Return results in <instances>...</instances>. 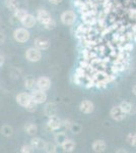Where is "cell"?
<instances>
[{
	"instance_id": "cell-1",
	"label": "cell",
	"mask_w": 136,
	"mask_h": 153,
	"mask_svg": "<svg viewBox=\"0 0 136 153\" xmlns=\"http://www.w3.org/2000/svg\"><path fill=\"white\" fill-rule=\"evenodd\" d=\"M29 32L26 30V28H18L13 32V38L14 40L18 43H24V42L29 41Z\"/></svg>"
},
{
	"instance_id": "cell-2",
	"label": "cell",
	"mask_w": 136,
	"mask_h": 153,
	"mask_svg": "<svg viewBox=\"0 0 136 153\" xmlns=\"http://www.w3.org/2000/svg\"><path fill=\"white\" fill-rule=\"evenodd\" d=\"M110 115L116 122H122L126 118V112L121 108L120 105L113 106L110 110Z\"/></svg>"
},
{
	"instance_id": "cell-3",
	"label": "cell",
	"mask_w": 136,
	"mask_h": 153,
	"mask_svg": "<svg viewBox=\"0 0 136 153\" xmlns=\"http://www.w3.org/2000/svg\"><path fill=\"white\" fill-rule=\"evenodd\" d=\"M26 57L29 61H31V62H38L42 57L41 50L37 47L29 48L26 52Z\"/></svg>"
},
{
	"instance_id": "cell-4",
	"label": "cell",
	"mask_w": 136,
	"mask_h": 153,
	"mask_svg": "<svg viewBox=\"0 0 136 153\" xmlns=\"http://www.w3.org/2000/svg\"><path fill=\"white\" fill-rule=\"evenodd\" d=\"M76 21V14L74 11L71 10H67L64 11L62 14H61V22L66 25V26H71L75 23Z\"/></svg>"
},
{
	"instance_id": "cell-5",
	"label": "cell",
	"mask_w": 136,
	"mask_h": 153,
	"mask_svg": "<svg viewBox=\"0 0 136 153\" xmlns=\"http://www.w3.org/2000/svg\"><path fill=\"white\" fill-rule=\"evenodd\" d=\"M37 19H38L42 25L45 26V25H47L48 23H50L53 19L51 18V14L47 10H45V9H39L38 12H37Z\"/></svg>"
},
{
	"instance_id": "cell-6",
	"label": "cell",
	"mask_w": 136,
	"mask_h": 153,
	"mask_svg": "<svg viewBox=\"0 0 136 153\" xmlns=\"http://www.w3.org/2000/svg\"><path fill=\"white\" fill-rule=\"evenodd\" d=\"M32 98H33V100L36 101L38 104H42V103L46 102L47 95H46L45 91L39 89V90H34L33 92H32Z\"/></svg>"
},
{
	"instance_id": "cell-7",
	"label": "cell",
	"mask_w": 136,
	"mask_h": 153,
	"mask_svg": "<svg viewBox=\"0 0 136 153\" xmlns=\"http://www.w3.org/2000/svg\"><path fill=\"white\" fill-rule=\"evenodd\" d=\"M32 100H33V98H32V94L29 95V93H26V92L19 93V94L16 96L17 103H18L21 106H24V107H26Z\"/></svg>"
},
{
	"instance_id": "cell-8",
	"label": "cell",
	"mask_w": 136,
	"mask_h": 153,
	"mask_svg": "<svg viewBox=\"0 0 136 153\" xmlns=\"http://www.w3.org/2000/svg\"><path fill=\"white\" fill-rule=\"evenodd\" d=\"M79 109L81 112L85 113V114H90L95 110V105L90 100H83L79 105Z\"/></svg>"
},
{
	"instance_id": "cell-9",
	"label": "cell",
	"mask_w": 136,
	"mask_h": 153,
	"mask_svg": "<svg viewBox=\"0 0 136 153\" xmlns=\"http://www.w3.org/2000/svg\"><path fill=\"white\" fill-rule=\"evenodd\" d=\"M35 46L37 48H39L40 50H46L50 46V41L48 40L45 37H38L35 39Z\"/></svg>"
},
{
	"instance_id": "cell-10",
	"label": "cell",
	"mask_w": 136,
	"mask_h": 153,
	"mask_svg": "<svg viewBox=\"0 0 136 153\" xmlns=\"http://www.w3.org/2000/svg\"><path fill=\"white\" fill-rule=\"evenodd\" d=\"M37 87L43 91L49 90L51 87V80L48 76H41L37 80Z\"/></svg>"
},
{
	"instance_id": "cell-11",
	"label": "cell",
	"mask_w": 136,
	"mask_h": 153,
	"mask_svg": "<svg viewBox=\"0 0 136 153\" xmlns=\"http://www.w3.org/2000/svg\"><path fill=\"white\" fill-rule=\"evenodd\" d=\"M120 106L126 112V114H135L136 113V106L133 103H130L128 101H123L120 103Z\"/></svg>"
},
{
	"instance_id": "cell-12",
	"label": "cell",
	"mask_w": 136,
	"mask_h": 153,
	"mask_svg": "<svg viewBox=\"0 0 136 153\" xmlns=\"http://www.w3.org/2000/svg\"><path fill=\"white\" fill-rule=\"evenodd\" d=\"M47 125H48V127H49V129H50V130L56 131V130H58L59 128L61 127L62 123H61L60 118H58L56 115H54V117H49V120H48V123H47Z\"/></svg>"
},
{
	"instance_id": "cell-13",
	"label": "cell",
	"mask_w": 136,
	"mask_h": 153,
	"mask_svg": "<svg viewBox=\"0 0 136 153\" xmlns=\"http://www.w3.org/2000/svg\"><path fill=\"white\" fill-rule=\"evenodd\" d=\"M44 113H45V115L48 117H51L56 115L57 106H56L55 103H53V102L47 103V104L45 105V108H44Z\"/></svg>"
},
{
	"instance_id": "cell-14",
	"label": "cell",
	"mask_w": 136,
	"mask_h": 153,
	"mask_svg": "<svg viewBox=\"0 0 136 153\" xmlns=\"http://www.w3.org/2000/svg\"><path fill=\"white\" fill-rule=\"evenodd\" d=\"M36 22H37V19L35 18L34 16H32V14H26L24 18L21 19V23L23 24L24 27H26V28H33V27L36 25Z\"/></svg>"
},
{
	"instance_id": "cell-15",
	"label": "cell",
	"mask_w": 136,
	"mask_h": 153,
	"mask_svg": "<svg viewBox=\"0 0 136 153\" xmlns=\"http://www.w3.org/2000/svg\"><path fill=\"white\" fill-rule=\"evenodd\" d=\"M91 147H93V150L95 152L101 153V152H104L106 150V148H107V144H106V142L104 141V140H96V141H93Z\"/></svg>"
},
{
	"instance_id": "cell-16",
	"label": "cell",
	"mask_w": 136,
	"mask_h": 153,
	"mask_svg": "<svg viewBox=\"0 0 136 153\" xmlns=\"http://www.w3.org/2000/svg\"><path fill=\"white\" fill-rule=\"evenodd\" d=\"M75 146H76L75 142L71 139H68V138L65 139V141L61 144V147H62L64 152H73L74 149H75Z\"/></svg>"
},
{
	"instance_id": "cell-17",
	"label": "cell",
	"mask_w": 136,
	"mask_h": 153,
	"mask_svg": "<svg viewBox=\"0 0 136 153\" xmlns=\"http://www.w3.org/2000/svg\"><path fill=\"white\" fill-rule=\"evenodd\" d=\"M31 144L33 145V147L35 149H38V150H43L45 148L46 142L44 140H42L41 138H33L31 141Z\"/></svg>"
},
{
	"instance_id": "cell-18",
	"label": "cell",
	"mask_w": 136,
	"mask_h": 153,
	"mask_svg": "<svg viewBox=\"0 0 136 153\" xmlns=\"http://www.w3.org/2000/svg\"><path fill=\"white\" fill-rule=\"evenodd\" d=\"M1 134L5 137H10V136L13 134V129L8 125H4L3 127L1 128Z\"/></svg>"
},
{
	"instance_id": "cell-19",
	"label": "cell",
	"mask_w": 136,
	"mask_h": 153,
	"mask_svg": "<svg viewBox=\"0 0 136 153\" xmlns=\"http://www.w3.org/2000/svg\"><path fill=\"white\" fill-rule=\"evenodd\" d=\"M6 6L12 11H15V10H17V9L19 8V4H18V2H17L16 0H7Z\"/></svg>"
},
{
	"instance_id": "cell-20",
	"label": "cell",
	"mask_w": 136,
	"mask_h": 153,
	"mask_svg": "<svg viewBox=\"0 0 136 153\" xmlns=\"http://www.w3.org/2000/svg\"><path fill=\"white\" fill-rule=\"evenodd\" d=\"M126 141L129 145L133 147H136V133H130L126 137Z\"/></svg>"
},
{
	"instance_id": "cell-21",
	"label": "cell",
	"mask_w": 136,
	"mask_h": 153,
	"mask_svg": "<svg viewBox=\"0 0 136 153\" xmlns=\"http://www.w3.org/2000/svg\"><path fill=\"white\" fill-rule=\"evenodd\" d=\"M26 131L29 135L34 136L37 134V132H38V128H37V125H35V124H29L26 127Z\"/></svg>"
},
{
	"instance_id": "cell-22",
	"label": "cell",
	"mask_w": 136,
	"mask_h": 153,
	"mask_svg": "<svg viewBox=\"0 0 136 153\" xmlns=\"http://www.w3.org/2000/svg\"><path fill=\"white\" fill-rule=\"evenodd\" d=\"M26 14H28V12H26V9H23V8H18L17 10L14 11V16H15L17 19H19V21H21Z\"/></svg>"
},
{
	"instance_id": "cell-23",
	"label": "cell",
	"mask_w": 136,
	"mask_h": 153,
	"mask_svg": "<svg viewBox=\"0 0 136 153\" xmlns=\"http://www.w3.org/2000/svg\"><path fill=\"white\" fill-rule=\"evenodd\" d=\"M36 85H37V82L34 80L33 78L26 79V82H24V86H26V88L28 89V90H33Z\"/></svg>"
},
{
	"instance_id": "cell-24",
	"label": "cell",
	"mask_w": 136,
	"mask_h": 153,
	"mask_svg": "<svg viewBox=\"0 0 136 153\" xmlns=\"http://www.w3.org/2000/svg\"><path fill=\"white\" fill-rule=\"evenodd\" d=\"M45 152L47 153H55L56 152V146L53 144V143H46L45 148H44Z\"/></svg>"
},
{
	"instance_id": "cell-25",
	"label": "cell",
	"mask_w": 136,
	"mask_h": 153,
	"mask_svg": "<svg viewBox=\"0 0 136 153\" xmlns=\"http://www.w3.org/2000/svg\"><path fill=\"white\" fill-rule=\"evenodd\" d=\"M37 108H38V103H37L36 101L32 100L31 102H29V104L26 107V109L29 112H35L37 110Z\"/></svg>"
},
{
	"instance_id": "cell-26",
	"label": "cell",
	"mask_w": 136,
	"mask_h": 153,
	"mask_svg": "<svg viewBox=\"0 0 136 153\" xmlns=\"http://www.w3.org/2000/svg\"><path fill=\"white\" fill-rule=\"evenodd\" d=\"M65 139H67V137H66V135L64 134V133H58V134L55 136V140L57 141V143L60 145L65 141Z\"/></svg>"
},
{
	"instance_id": "cell-27",
	"label": "cell",
	"mask_w": 136,
	"mask_h": 153,
	"mask_svg": "<svg viewBox=\"0 0 136 153\" xmlns=\"http://www.w3.org/2000/svg\"><path fill=\"white\" fill-rule=\"evenodd\" d=\"M34 149L35 148L33 147V145H24V146L21 147V153H32L34 152Z\"/></svg>"
},
{
	"instance_id": "cell-28",
	"label": "cell",
	"mask_w": 136,
	"mask_h": 153,
	"mask_svg": "<svg viewBox=\"0 0 136 153\" xmlns=\"http://www.w3.org/2000/svg\"><path fill=\"white\" fill-rule=\"evenodd\" d=\"M55 27H56V23H55V21H54V19H52L50 23H48L47 25H45V28L47 30H53L54 28H55Z\"/></svg>"
},
{
	"instance_id": "cell-29",
	"label": "cell",
	"mask_w": 136,
	"mask_h": 153,
	"mask_svg": "<svg viewBox=\"0 0 136 153\" xmlns=\"http://www.w3.org/2000/svg\"><path fill=\"white\" fill-rule=\"evenodd\" d=\"M49 1H50L52 4H54V5H58V4L61 3L62 0H49Z\"/></svg>"
},
{
	"instance_id": "cell-30",
	"label": "cell",
	"mask_w": 136,
	"mask_h": 153,
	"mask_svg": "<svg viewBox=\"0 0 136 153\" xmlns=\"http://www.w3.org/2000/svg\"><path fill=\"white\" fill-rule=\"evenodd\" d=\"M125 49L127 51H129V50H131V49H133V45H131V44H127V45L125 46Z\"/></svg>"
},
{
	"instance_id": "cell-31",
	"label": "cell",
	"mask_w": 136,
	"mask_h": 153,
	"mask_svg": "<svg viewBox=\"0 0 136 153\" xmlns=\"http://www.w3.org/2000/svg\"><path fill=\"white\" fill-rule=\"evenodd\" d=\"M132 92H133V94H134L136 96V85L135 86H133V88H132Z\"/></svg>"
},
{
	"instance_id": "cell-32",
	"label": "cell",
	"mask_w": 136,
	"mask_h": 153,
	"mask_svg": "<svg viewBox=\"0 0 136 153\" xmlns=\"http://www.w3.org/2000/svg\"><path fill=\"white\" fill-rule=\"evenodd\" d=\"M3 59H4V57H3V55H1V63H0V65H1L2 66V65H3Z\"/></svg>"
}]
</instances>
